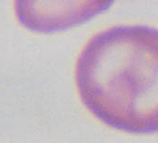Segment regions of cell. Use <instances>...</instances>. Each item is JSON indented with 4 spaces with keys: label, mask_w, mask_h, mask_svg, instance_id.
<instances>
[{
    "label": "cell",
    "mask_w": 158,
    "mask_h": 143,
    "mask_svg": "<svg viewBox=\"0 0 158 143\" xmlns=\"http://www.w3.org/2000/svg\"><path fill=\"white\" fill-rule=\"evenodd\" d=\"M74 78L81 101L103 124L158 132V28L117 24L95 33L77 57Z\"/></svg>",
    "instance_id": "obj_1"
},
{
    "label": "cell",
    "mask_w": 158,
    "mask_h": 143,
    "mask_svg": "<svg viewBox=\"0 0 158 143\" xmlns=\"http://www.w3.org/2000/svg\"><path fill=\"white\" fill-rule=\"evenodd\" d=\"M112 1H18L16 16L24 27L49 33L81 23L105 10Z\"/></svg>",
    "instance_id": "obj_2"
}]
</instances>
